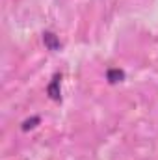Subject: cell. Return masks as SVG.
I'll list each match as a JSON object with an SVG mask.
<instances>
[{
	"label": "cell",
	"mask_w": 158,
	"mask_h": 160,
	"mask_svg": "<svg viewBox=\"0 0 158 160\" xmlns=\"http://www.w3.org/2000/svg\"><path fill=\"white\" fill-rule=\"evenodd\" d=\"M106 78L110 84H117L121 80H125V71H121V69H108L106 71Z\"/></svg>",
	"instance_id": "obj_3"
},
{
	"label": "cell",
	"mask_w": 158,
	"mask_h": 160,
	"mask_svg": "<svg viewBox=\"0 0 158 160\" xmlns=\"http://www.w3.org/2000/svg\"><path fill=\"white\" fill-rule=\"evenodd\" d=\"M39 118L37 116H34V118H30V119H26L24 123H22V130H30V128H34L37 123H39Z\"/></svg>",
	"instance_id": "obj_4"
},
{
	"label": "cell",
	"mask_w": 158,
	"mask_h": 160,
	"mask_svg": "<svg viewBox=\"0 0 158 160\" xmlns=\"http://www.w3.org/2000/svg\"><path fill=\"white\" fill-rule=\"evenodd\" d=\"M60 80H62V75H54L48 88H47V93L52 101H60L62 99V93H60Z\"/></svg>",
	"instance_id": "obj_1"
},
{
	"label": "cell",
	"mask_w": 158,
	"mask_h": 160,
	"mask_svg": "<svg viewBox=\"0 0 158 160\" xmlns=\"http://www.w3.org/2000/svg\"><path fill=\"white\" fill-rule=\"evenodd\" d=\"M43 43H45V47L48 50H60V39L52 32H45L43 34Z\"/></svg>",
	"instance_id": "obj_2"
}]
</instances>
